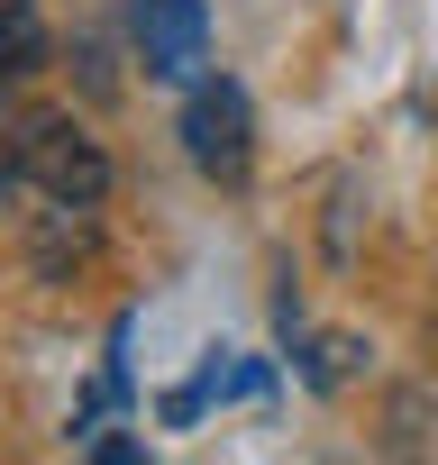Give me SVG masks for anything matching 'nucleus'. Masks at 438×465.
<instances>
[{
    "mask_svg": "<svg viewBox=\"0 0 438 465\" xmlns=\"http://www.w3.org/2000/svg\"><path fill=\"white\" fill-rule=\"evenodd\" d=\"M110 192V155L83 119L37 110L10 128V155H0V201H55V210H101Z\"/></svg>",
    "mask_w": 438,
    "mask_h": 465,
    "instance_id": "f257e3e1",
    "label": "nucleus"
},
{
    "mask_svg": "<svg viewBox=\"0 0 438 465\" xmlns=\"http://www.w3.org/2000/svg\"><path fill=\"white\" fill-rule=\"evenodd\" d=\"M183 146H192V164L210 183H247V164H256V110H247V92L201 74L192 101H183Z\"/></svg>",
    "mask_w": 438,
    "mask_h": 465,
    "instance_id": "f03ea898",
    "label": "nucleus"
},
{
    "mask_svg": "<svg viewBox=\"0 0 438 465\" xmlns=\"http://www.w3.org/2000/svg\"><path fill=\"white\" fill-rule=\"evenodd\" d=\"M128 37L155 83H201L210 74V10L201 0H128Z\"/></svg>",
    "mask_w": 438,
    "mask_h": 465,
    "instance_id": "7ed1b4c3",
    "label": "nucleus"
},
{
    "mask_svg": "<svg viewBox=\"0 0 438 465\" xmlns=\"http://www.w3.org/2000/svg\"><path fill=\"white\" fill-rule=\"evenodd\" d=\"M28 74H46V28H37V10L0 19V101H10Z\"/></svg>",
    "mask_w": 438,
    "mask_h": 465,
    "instance_id": "20e7f679",
    "label": "nucleus"
},
{
    "mask_svg": "<svg viewBox=\"0 0 438 465\" xmlns=\"http://www.w3.org/2000/svg\"><path fill=\"white\" fill-rule=\"evenodd\" d=\"M19 10H37V0H0V19H19Z\"/></svg>",
    "mask_w": 438,
    "mask_h": 465,
    "instance_id": "39448f33",
    "label": "nucleus"
}]
</instances>
